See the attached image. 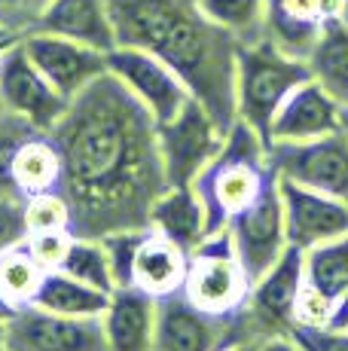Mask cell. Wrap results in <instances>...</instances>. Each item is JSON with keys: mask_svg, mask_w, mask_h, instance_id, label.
Wrapping results in <instances>:
<instances>
[{"mask_svg": "<svg viewBox=\"0 0 348 351\" xmlns=\"http://www.w3.org/2000/svg\"><path fill=\"white\" fill-rule=\"evenodd\" d=\"M180 293L196 308H202L205 315H214V318L223 321L242 318L247 306V293H251V278H247L226 229L211 232L190 254Z\"/></svg>", "mask_w": 348, "mask_h": 351, "instance_id": "cell-5", "label": "cell"}, {"mask_svg": "<svg viewBox=\"0 0 348 351\" xmlns=\"http://www.w3.org/2000/svg\"><path fill=\"white\" fill-rule=\"evenodd\" d=\"M345 19H348V16H345Z\"/></svg>", "mask_w": 348, "mask_h": 351, "instance_id": "cell-47", "label": "cell"}, {"mask_svg": "<svg viewBox=\"0 0 348 351\" xmlns=\"http://www.w3.org/2000/svg\"><path fill=\"white\" fill-rule=\"evenodd\" d=\"M238 260L247 278H260L281 254L287 251V226H284V202L278 190V174L263 186V193L226 223Z\"/></svg>", "mask_w": 348, "mask_h": 351, "instance_id": "cell-8", "label": "cell"}, {"mask_svg": "<svg viewBox=\"0 0 348 351\" xmlns=\"http://www.w3.org/2000/svg\"><path fill=\"white\" fill-rule=\"evenodd\" d=\"M0 98H3L6 110L28 119L43 134H49L55 128V123L64 117V110L71 104L34 67L28 52L18 43V37L0 52Z\"/></svg>", "mask_w": 348, "mask_h": 351, "instance_id": "cell-10", "label": "cell"}, {"mask_svg": "<svg viewBox=\"0 0 348 351\" xmlns=\"http://www.w3.org/2000/svg\"><path fill=\"white\" fill-rule=\"evenodd\" d=\"M101 324L107 351H153L156 296H150L135 285L116 287L101 315Z\"/></svg>", "mask_w": 348, "mask_h": 351, "instance_id": "cell-18", "label": "cell"}, {"mask_svg": "<svg viewBox=\"0 0 348 351\" xmlns=\"http://www.w3.org/2000/svg\"><path fill=\"white\" fill-rule=\"evenodd\" d=\"M144 235H147V229H119V232H110L101 239L116 287H129L132 278H135V256H138Z\"/></svg>", "mask_w": 348, "mask_h": 351, "instance_id": "cell-30", "label": "cell"}, {"mask_svg": "<svg viewBox=\"0 0 348 351\" xmlns=\"http://www.w3.org/2000/svg\"><path fill=\"white\" fill-rule=\"evenodd\" d=\"M343 110L345 107L309 77L275 110L269 125V144H297V141H314L339 132Z\"/></svg>", "mask_w": 348, "mask_h": 351, "instance_id": "cell-16", "label": "cell"}, {"mask_svg": "<svg viewBox=\"0 0 348 351\" xmlns=\"http://www.w3.org/2000/svg\"><path fill=\"white\" fill-rule=\"evenodd\" d=\"M62 180V156L58 147L52 144L49 134H34L18 147L16 159H12V184L16 190L28 199L34 193L58 190Z\"/></svg>", "mask_w": 348, "mask_h": 351, "instance_id": "cell-24", "label": "cell"}, {"mask_svg": "<svg viewBox=\"0 0 348 351\" xmlns=\"http://www.w3.org/2000/svg\"><path fill=\"white\" fill-rule=\"evenodd\" d=\"M150 229L165 235L186 254L208 239V214L196 186H165L150 208Z\"/></svg>", "mask_w": 348, "mask_h": 351, "instance_id": "cell-20", "label": "cell"}, {"mask_svg": "<svg viewBox=\"0 0 348 351\" xmlns=\"http://www.w3.org/2000/svg\"><path fill=\"white\" fill-rule=\"evenodd\" d=\"M236 321H223L205 315L196 308L184 293H171L156 300V336H153V351H223L236 346L226 339Z\"/></svg>", "mask_w": 348, "mask_h": 351, "instance_id": "cell-13", "label": "cell"}, {"mask_svg": "<svg viewBox=\"0 0 348 351\" xmlns=\"http://www.w3.org/2000/svg\"><path fill=\"white\" fill-rule=\"evenodd\" d=\"M116 46H135L186 83L223 128L236 123L238 40L217 28L196 0H107Z\"/></svg>", "mask_w": 348, "mask_h": 351, "instance_id": "cell-2", "label": "cell"}, {"mask_svg": "<svg viewBox=\"0 0 348 351\" xmlns=\"http://www.w3.org/2000/svg\"><path fill=\"white\" fill-rule=\"evenodd\" d=\"M306 64L314 83L348 107V19H333L324 25L306 56Z\"/></svg>", "mask_w": 348, "mask_h": 351, "instance_id": "cell-22", "label": "cell"}, {"mask_svg": "<svg viewBox=\"0 0 348 351\" xmlns=\"http://www.w3.org/2000/svg\"><path fill=\"white\" fill-rule=\"evenodd\" d=\"M196 3L217 28L229 31L238 43L266 31V0H196Z\"/></svg>", "mask_w": 348, "mask_h": 351, "instance_id": "cell-26", "label": "cell"}, {"mask_svg": "<svg viewBox=\"0 0 348 351\" xmlns=\"http://www.w3.org/2000/svg\"><path fill=\"white\" fill-rule=\"evenodd\" d=\"M290 336L303 346V351H348V330L290 327Z\"/></svg>", "mask_w": 348, "mask_h": 351, "instance_id": "cell-36", "label": "cell"}, {"mask_svg": "<svg viewBox=\"0 0 348 351\" xmlns=\"http://www.w3.org/2000/svg\"><path fill=\"white\" fill-rule=\"evenodd\" d=\"M73 241L71 229H49V232H28L25 235V247L34 256L46 272L62 266V260L68 256V247Z\"/></svg>", "mask_w": 348, "mask_h": 351, "instance_id": "cell-32", "label": "cell"}, {"mask_svg": "<svg viewBox=\"0 0 348 351\" xmlns=\"http://www.w3.org/2000/svg\"><path fill=\"white\" fill-rule=\"evenodd\" d=\"M25 223L28 232H49V229H71V208L58 190L34 193L25 199Z\"/></svg>", "mask_w": 348, "mask_h": 351, "instance_id": "cell-31", "label": "cell"}, {"mask_svg": "<svg viewBox=\"0 0 348 351\" xmlns=\"http://www.w3.org/2000/svg\"><path fill=\"white\" fill-rule=\"evenodd\" d=\"M43 275H46V269L28 254L25 241L0 254V290H3V296L12 300L16 306H28V302L34 300Z\"/></svg>", "mask_w": 348, "mask_h": 351, "instance_id": "cell-28", "label": "cell"}, {"mask_svg": "<svg viewBox=\"0 0 348 351\" xmlns=\"http://www.w3.org/2000/svg\"><path fill=\"white\" fill-rule=\"evenodd\" d=\"M16 312H18V306L12 300H6L3 290H0V324H10L12 318H16Z\"/></svg>", "mask_w": 348, "mask_h": 351, "instance_id": "cell-39", "label": "cell"}, {"mask_svg": "<svg viewBox=\"0 0 348 351\" xmlns=\"http://www.w3.org/2000/svg\"><path fill=\"white\" fill-rule=\"evenodd\" d=\"M10 351H107L101 318H68L37 306H18L6 324Z\"/></svg>", "mask_w": 348, "mask_h": 351, "instance_id": "cell-11", "label": "cell"}, {"mask_svg": "<svg viewBox=\"0 0 348 351\" xmlns=\"http://www.w3.org/2000/svg\"><path fill=\"white\" fill-rule=\"evenodd\" d=\"M6 37H10V34H6L3 28H0V40H6Z\"/></svg>", "mask_w": 348, "mask_h": 351, "instance_id": "cell-45", "label": "cell"}, {"mask_svg": "<svg viewBox=\"0 0 348 351\" xmlns=\"http://www.w3.org/2000/svg\"><path fill=\"white\" fill-rule=\"evenodd\" d=\"M330 312H333V300H327L324 293H318L303 281L297 308H293V327H327Z\"/></svg>", "mask_w": 348, "mask_h": 351, "instance_id": "cell-35", "label": "cell"}, {"mask_svg": "<svg viewBox=\"0 0 348 351\" xmlns=\"http://www.w3.org/2000/svg\"><path fill=\"white\" fill-rule=\"evenodd\" d=\"M303 281V251L287 245V251L260 278L251 281L245 312L251 315L257 327L269 330V333H287L293 327V308H297Z\"/></svg>", "mask_w": 348, "mask_h": 351, "instance_id": "cell-15", "label": "cell"}, {"mask_svg": "<svg viewBox=\"0 0 348 351\" xmlns=\"http://www.w3.org/2000/svg\"><path fill=\"white\" fill-rule=\"evenodd\" d=\"M25 235H28L25 199L16 193H0V254L22 245Z\"/></svg>", "mask_w": 348, "mask_h": 351, "instance_id": "cell-34", "label": "cell"}, {"mask_svg": "<svg viewBox=\"0 0 348 351\" xmlns=\"http://www.w3.org/2000/svg\"><path fill=\"white\" fill-rule=\"evenodd\" d=\"M303 272L306 285L336 302L348 290V232L303 251Z\"/></svg>", "mask_w": 348, "mask_h": 351, "instance_id": "cell-25", "label": "cell"}, {"mask_svg": "<svg viewBox=\"0 0 348 351\" xmlns=\"http://www.w3.org/2000/svg\"><path fill=\"white\" fill-rule=\"evenodd\" d=\"M343 134H345V141H348V107L343 110Z\"/></svg>", "mask_w": 348, "mask_h": 351, "instance_id": "cell-41", "label": "cell"}, {"mask_svg": "<svg viewBox=\"0 0 348 351\" xmlns=\"http://www.w3.org/2000/svg\"><path fill=\"white\" fill-rule=\"evenodd\" d=\"M330 330H348V290L336 296L333 302V312H330V321H327Z\"/></svg>", "mask_w": 348, "mask_h": 351, "instance_id": "cell-38", "label": "cell"}, {"mask_svg": "<svg viewBox=\"0 0 348 351\" xmlns=\"http://www.w3.org/2000/svg\"><path fill=\"white\" fill-rule=\"evenodd\" d=\"M348 16V0H266V34L290 56L306 58L327 22Z\"/></svg>", "mask_w": 348, "mask_h": 351, "instance_id": "cell-17", "label": "cell"}, {"mask_svg": "<svg viewBox=\"0 0 348 351\" xmlns=\"http://www.w3.org/2000/svg\"><path fill=\"white\" fill-rule=\"evenodd\" d=\"M223 351H253V348H247V346H238V342H236V346H229V348H223Z\"/></svg>", "mask_w": 348, "mask_h": 351, "instance_id": "cell-42", "label": "cell"}, {"mask_svg": "<svg viewBox=\"0 0 348 351\" xmlns=\"http://www.w3.org/2000/svg\"><path fill=\"white\" fill-rule=\"evenodd\" d=\"M0 351H6V324H0Z\"/></svg>", "mask_w": 348, "mask_h": 351, "instance_id": "cell-40", "label": "cell"}, {"mask_svg": "<svg viewBox=\"0 0 348 351\" xmlns=\"http://www.w3.org/2000/svg\"><path fill=\"white\" fill-rule=\"evenodd\" d=\"M6 351H10V348H6Z\"/></svg>", "mask_w": 348, "mask_h": 351, "instance_id": "cell-46", "label": "cell"}, {"mask_svg": "<svg viewBox=\"0 0 348 351\" xmlns=\"http://www.w3.org/2000/svg\"><path fill=\"white\" fill-rule=\"evenodd\" d=\"M107 302H110V293L71 278L62 269H52V272L43 275L34 300L28 306L46 308V312L55 315H68V318H101Z\"/></svg>", "mask_w": 348, "mask_h": 351, "instance_id": "cell-23", "label": "cell"}, {"mask_svg": "<svg viewBox=\"0 0 348 351\" xmlns=\"http://www.w3.org/2000/svg\"><path fill=\"white\" fill-rule=\"evenodd\" d=\"M3 113H6V107H3V98H0V117H3Z\"/></svg>", "mask_w": 348, "mask_h": 351, "instance_id": "cell-44", "label": "cell"}, {"mask_svg": "<svg viewBox=\"0 0 348 351\" xmlns=\"http://www.w3.org/2000/svg\"><path fill=\"white\" fill-rule=\"evenodd\" d=\"M281 202H284L287 245L309 251V247L330 241L348 232V205L327 193L299 186L287 178H278Z\"/></svg>", "mask_w": 348, "mask_h": 351, "instance_id": "cell-14", "label": "cell"}, {"mask_svg": "<svg viewBox=\"0 0 348 351\" xmlns=\"http://www.w3.org/2000/svg\"><path fill=\"white\" fill-rule=\"evenodd\" d=\"M49 138L62 156L58 193L73 235L150 229V208L169 186L156 119L110 71L71 98Z\"/></svg>", "mask_w": 348, "mask_h": 351, "instance_id": "cell-1", "label": "cell"}, {"mask_svg": "<svg viewBox=\"0 0 348 351\" xmlns=\"http://www.w3.org/2000/svg\"><path fill=\"white\" fill-rule=\"evenodd\" d=\"M18 43L64 101L77 98L92 80L107 71V52H98L77 40L55 37L46 31H28L18 37Z\"/></svg>", "mask_w": 348, "mask_h": 351, "instance_id": "cell-12", "label": "cell"}, {"mask_svg": "<svg viewBox=\"0 0 348 351\" xmlns=\"http://www.w3.org/2000/svg\"><path fill=\"white\" fill-rule=\"evenodd\" d=\"M269 162L278 178L327 193L348 205V141L343 128L314 141L269 144Z\"/></svg>", "mask_w": 348, "mask_h": 351, "instance_id": "cell-7", "label": "cell"}, {"mask_svg": "<svg viewBox=\"0 0 348 351\" xmlns=\"http://www.w3.org/2000/svg\"><path fill=\"white\" fill-rule=\"evenodd\" d=\"M226 128L199 104L190 98L180 113H174L169 123L156 125L159 138V156H162L165 180L169 186H192L196 178L211 165V159L223 147Z\"/></svg>", "mask_w": 348, "mask_h": 351, "instance_id": "cell-6", "label": "cell"}, {"mask_svg": "<svg viewBox=\"0 0 348 351\" xmlns=\"http://www.w3.org/2000/svg\"><path fill=\"white\" fill-rule=\"evenodd\" d=\"M34 134H43V132H37L28 119L16 117V113H10V110L0 117V193L22 195L16 190V184H12V159H16L18 147H22L28 138H34Z\"/></svg>", "mask_w": 348, "mask_h": 351, "instance_id": "cell-29", "label": "cell"}, {"mask_svg": "<svg viewBox=\"0 0 348 351\" xmlns=\"http://www.w3.org/2000/svg\"><path fill=\"white\" fill-rule=\"evenodd\" d=\"M309 77L306 58L284 52L266 31L242 40L236 58V119H245L269 141L275 110Z\"/></svg>", "mask_w": 348, "mask_h": 351, "instance_id": "cell-4", "label": "cell"}, {"mask_svg": "<svg viewBox=\"0 0 348 351\" xmlns=\"http://www.w3.org/2000/svg\"><path fill=\"white\" fill-rule=\"evenodd\" d=\"M12 40H16V37H6V40H0V52H3V49H6V46H10V43H12Z\"/></svg>", "mask_w": 348, "mask_h": 351, "instance_id": "cell-43", "label": "cell"}, {"mask_svg": "<svg viewBox=\"0 0 348 351\" xmlns=\"http://www.w3.org/2000/svg\"><path fill=\"white\" fill-rule=\"evenodd\" d=\"M107 71L147 107V113L156 119V125L169 123L174 113H180V107L192 98L186 83L162 58L150 56L144 49H135V46H113L107 52Z\"/></svg>", "mask_w": 348, "mask_h": 351, "instance_id": "cell-9", "label": "cell"}, {"mask_svg": "<svg viewBox=\"0 0 348 351\" xmlns=\"http://www.w3.org/2000/svg\"><path fill=\"white\" fill-rule=\"evenodd\" d=\"M49 0H0V28L10 37L34 31Z\"/></svg>", "mask_w": 348, "mask_h": 351, "instance_id": "cell-33", "label": "cell"}, {"mask_svg": "<svg viewBox=\"0 0 348 351\" xmlns=\"http://www.w3.org/2000/svg\"><path fill=\"white\" fill-rule=\"evenodd\" d=\"M272 178L275 168L269 162V141L245 119H236L226 128L220 153L192 184L208 214V232L226 229V223L245 211Z\"/></svg>", "mask_w": 348, "mask_h": 351, "instance_id": "cell-3", "label": "cell"}, {"mask_svg": "<svg viewBox=\"0 0 348 351\" xmlns=\"http://www.w3.org/2000/svg\"><path fill=\"white\" fill-rule=\"evenodd\" d=\"M186 263H190V254L184 247H177L165 235L147 229L135 256V278H132V285L147 290L156 300L171 296L177 290H184Z\"/></svg>", "mask_w": 348, "mask_h": 351, "instance_id": "cell-21", "label": "cell"}, {"mask_svg": "<svg viewBox=\"0 0 348 351\" xmlns=\"http://www.w3.org/2000/svg\"><path fill=\"white\" fill-rule=\"evenodd\" d=\"M58 269L68 272L71 278L83 281V285H89L95 290H104V293H113V290H116L101 239H83V235H73V241L68 247V256L62 260V266Z\"/></svg>", "mask_w": 348, "mask_h": 351, "instance_id": "cell-27", "label": "cell"}, {"mask_svg": "<svg viewBox=\"0 0 348 351\" xmlns=\"http://www.w3.org/2000/svg\"><path fill=\"white\" fill-rule=\"evenodd\" d=\"M253 351H303V346H299L290 336V330H287V333H272L269 339H263Z\"/></svg>", "mask_w": 348, "mask_h": 351, "instance_id": "cell-37", "label": "cell"}, {"mask_svg": "<svg viewBox=\"0 0 348 351\" xmlns=\"http://www.w3.org/2000/svg\"><path fill=\"white\" fill-rule=\"evenodd\" d=\"M34 31L77 40L98 52H110L116 46L107 0H49Z\"/></svg>", "mask_w": 348, "mask_h": 351, "instance_id": "cell-19", "label": "cell"}]
</instances>
